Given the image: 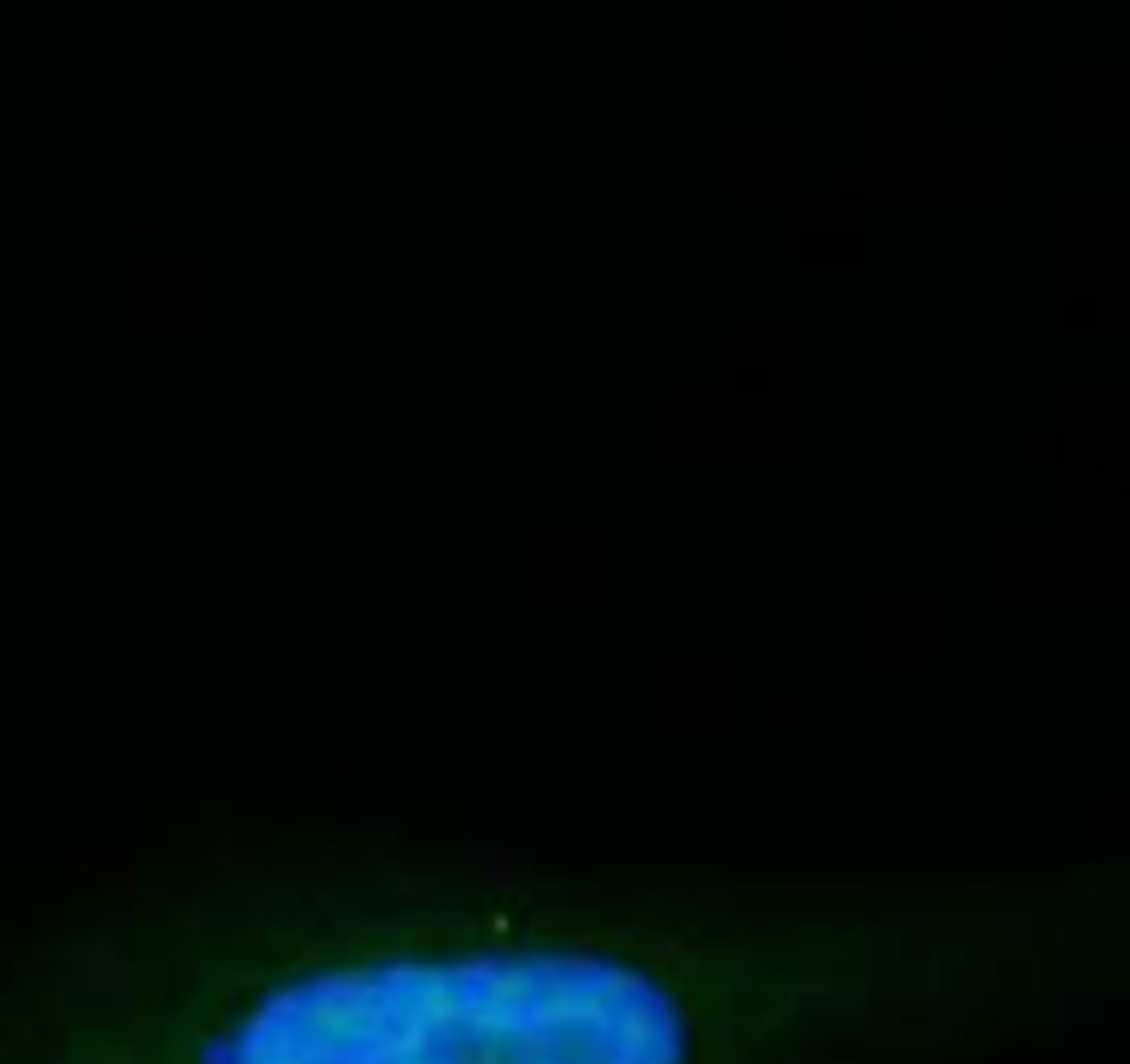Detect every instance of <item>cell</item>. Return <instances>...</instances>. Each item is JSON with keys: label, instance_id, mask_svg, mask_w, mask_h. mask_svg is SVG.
I'll return each mask as SVG.
<instances>
[{"label": "cell", "instance_id": "obj_1", "mask_svg": "<svg viewBox=\"0 0 1130 1064\" xmlns=\"http://www.w3.org/2000/svg\"><path fill=\"white\" fill-rule=\"evenodd\" d=\"M932 915L519 872L221 877L34 960L17 1064H866L949 999Z\"/></svg>", "mask_w": 1130, "mask_h": 1064}]
</instances>
